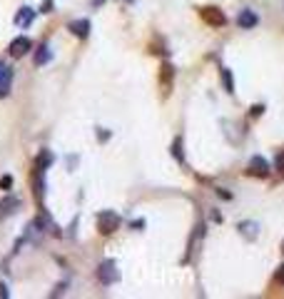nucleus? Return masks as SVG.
Wrapping results in <instances>:
<instances>
[{
  "label": "nucleus",
  "instance_id": "f8f14e48",
  "mask_svg": "<svg viewBox=\"0 0 284 299\" xmlns=\"http://www.w3.org/2000/svg\"><path fill=\"white\" fill-rule=\"evenodd\" d=\"M48 60H53V53H50V48H48V45L38 48V53H35V65H45Z\"/></svg>",
  "mask_w": 284,
  "mask_h": 299
},
{
  "label": "nucleus",
  "instance_id": "423d86ee",
  "mask_svg": "<svg viewBox=\"0 0 284 299\" xmlns=\"http://www.w3.org/2000/svg\"><path fill=\"white\" fill-rule=\"evenodd\" d=\"M257 23H259V18H257L255 10H242V13H239V18H237V25H239V28H244V30L255 28Z\"/></svg>",
  "mask_w": 284,
  "mask_h": 299
},
{
  "label": "nucleus",
  "instance_id": "aec40b11",
  "mask_svg": "<svg viewBox=\"0 0 284 299\" xmlns=\"http://www.w3.org/2000/svg\"><path fill=\"white\" fill-rule=\"evenodd\" d=\"M8 294H10V292H8V287H5V284H0V297H8Z\"/></svg>",
  "mask_w": 284,
  "mask_h": 299
},
{
  "label": "nucleus",
  "instance_id": "9d476101",
  "mask_svg": "<svg viewBox=\"0 0 284 299\" xmlns=\"http://www.w3.org/2000/svg\"><path fill=\"white\" fill-rule=\"evenodd\" d=\"M18 207H20V200H18V197H13V195H10L8 200H3V202H0V219H3L5 214H13Z\"/></svg>",
  "mask_w": 284,
  "mask_h": 299
},
{
  "label": "nucleus",
  "instance_id": "6ab92c4d",
  "mask_svg": "<svg viewBox=\"0 0 284 299\" xmlns=\"http://www.w3.org/2000/svg\"><path fill=\"white\" fill-rule=\"evenodd\" d=\"M277 282H284V265L279 267V272H277Z\"/></svg>",
  "mask_w": 284,
  "mask_h": 299
},
{
  "label": "nucleus",
  "instance_id": "20e7f679",
  "mask_svg": "<svg viewBox=\"0 0 284 299\" xmlns=\"http://www.w3.org/2000/svg\"><path fill=\"white\" fill-rule=\"evenodd\" d=\"M30 48H32V43H30V38H25V35H20V38H15L13 43H10V55L13 58H23L25 53H28Z\"/></svg>",
  "mask_w": 284,
  "mask_h": 299
},
{
  "label": "nucleus",
  "instance_id": "4be33fe9",
  "mask_svg": "<svg viewBox=\"0 0 284 299\" xmlns=\"http://www.w3.org/2000/svg\"><path fill=\"white\" fill-rule=\"evenodd\" d=\"M282 252H284V242H282Z\"/></svg>",
  "mask_w": 284,
  "mask_h": 299
},
{
  "label": "nucleus",
  "instance_id": "6e6552de",
  "mask_svg": "<svg viewBox=\"0 0 284 299\" xmlns=\"http://www.w3.org/2000/svg\"><path fill=\"white\" fill-rule=\"evenodd\" d=\"M10 83H13V70L10 67H3L0 70V97H5L10 92Z\"/></svg>",
  "mask_w": 284,
  "mask_h": 299
},
{
  "label": "nucleus",
  "instance_id": "0eeeda50",
  "mask_svg": "<svg viewBox=\"0 0 284 299\" xmlns=\"http://www.w3.org/2000/svg\"><path fill=\"white\" fill-rule=\"evenodd\" d=\"M43 167H38L35 165V172H32V187H35V197L38 200H43V190H45V182H43Z\"/></svg>",
  "mask_w": 284,
  "mask_h": 299
},
{
  "label": "nucleus",
  "instance_id": "dca6fc26",
  "mask_svg": "<svg viewBox=\"0 0 284 299\" xmlns=\"http://www.w3.org/2000/svg\"><path fill=\"white\" fill-rule=\"evenodd\" d=\"M277 170H279V172H284V150L277 155Z\"/></svg>",
  "mask_w": 284,
  "mask_h": 299
},
{
  "label": "nucleus",
  "instance_id": "7ed1b4c3",
  "mask_svg": "<svg viewBox=\"0 0 284 299\" xmlns=\"http://www.w3.org/2000/svg\"><path fill=\"white\" fill-rule=\"evenodd\" d=\"M202 18H204V23L217 25V28H222L227 23V18H225V13L220 8H202Z\"/></svg>",
  "mask_w": 284,
  "mask_h": 299
},
{
  "label": "nucleus",
  "instance_id": "39448f33",
  "mask_svg": "<svg viewBox=\"0 0 284 299\" xmlns=\"http://www.w3.org/2000/svg\"><path fill=\"white\" fill-rule=\"evenodd\" d=\"M250 175H257V177H267L269 175V162L264 160V157H259L255 155L252 160H250V170H247Z\"/></svg>",
  "mask_w": 284,
  "mask_h": 299
},
{
  "label": "nucleus",
  "instance_id": "f257e3e1",
  "mask_svg": "<svg viewBox=\"0 0 284 299\" xmlns=\"http://www.w3.org/2000/svg\"><path fill=\"white\" fill-rule=\"evenodd\" d=\"M117 227H120V217L115 212H100L97 214V230H100V235H113Z\"/></svg>",
  "mask_w": 284,
  "mask_h": 299
},
{
  "label": "nucleus",
  "instance_id": "ddd939ff",
  "mask_svg": "<svg viewBox=\"0 0 284 299\" xmlns=\"http://www.w3.org/2000/svg\"><path fill=\"white\" fill-rule=\"evenodd\" d=\"M172 157H174L177 162H185V157H182V140H180V137L172 142Z\"/></svg>",
  "mask_w": 284,
  "mask_h": 299
},
{
  "label": "nucleus",
  "instance_id": "a211bd4d",
  "mask_svg": "<svg viewBox=\"0 0 284 299\" xmlns=\"http://www.w3.org/2000/svg\"><path fill=\"white\" fill-rule=\"evenodd\" d=\"M50 8H53V0H45V3H43V10H40V13H50Z\"/></svg>",
  "mask_w": 284,
  "mask_h": 299
},
{
  "label": "nucleus",
  "instance_id": "f03ea898",
  "mask_svg": "<svg viewBox=\"0 0 284 299\" xmlns=\"http://www.w3.org/2000/svg\"><path fill=\"white\" fill-rule=\"evenodd\" d=\"M100 282L102 284H115L117 279H120V274H117V267H115V262L113 259H108V262H102L100 265Z\"/></svg>",
  "mask_w": 284,
  "mask_h": 299
},
{
  "label": "nucleus",
  "instance_id": "412c9836",
  "mask_svg": "<svg viewBox=\"0 0 284 299\" xmlns=\"http://www.w3.org/2000/svg\"><path fill=\"white\" fill-rule=\"evenodd\" d=\"M102 3H105V0H95V5H102Z\"/></svg>",
  "mask_w": 284,
  "mask_h": 299
},
{
  "label": "nucleus",
  "instance_id": "4468645a",
  "mask_svg": "<svg viewBox=\"0 0 284 299\" xmlns=\"http://www.w3.org/2000/svg\"><path fill=\"white\" fill-rule=\"evenodd\" d=\"M222 83H225V90L227 92H234V83H232V72L227 67H222Z\"/></svg>",
  "mask_w": 284,
  "mask_h": 299
},
{
  "label": "nucleus",
  "instance_id": "9b49d317",
  "mask_svg": "<svg viewBox=\"0 0 284 299\" xmlns=\"http://www.w3.org/2000/svg\"><path fill=\"white\" fill-rule=\"evenodd\" d=\"M32 20H35V10H32V8H20V13H18L15 23H18V25H23V28H28Z\"/></svg>",
  "mask_w": 284,
  "mask_h": 299
},
{
  "label": "nucleus",
  "instance_id": "2eb2a0df",
  "mask_svg": "<svg viewBox=\"0 0 284 299\" xmlns=\"http://www.w3.org/2000/svg\"><path fill=\"white\" fill-rule=\"evenodd\" d=\"M0 187H3V190H10V187H13V177H10V175H3V177H0Z\"/></svg>",
  "mask_w": 284,
  "mask_h": 299
},
{
  "label": "nucleus",
  "instance_id": "f3484780",
  "mask_svg": "<svg viewBox=\"0 0 284 299\" xmlns=\"http://www.w3.org/2000/svg\"><path fill=\"white\" fill-rule=\"evenodd\" d=\"M262 113H264V105H255V107H252V113H250V115H252V118H259V115H262Z\"/></svg>",
  "mask_w": 284,
  "mask_h": 299
},
{
  "label": "nucleus",
  "instance_id": "1a4fd4ad",
  "mask_svg": "<svg viewBox=\"0 0 284 299\" xmlns=\"http://www.w3.org/2000/svg\"><path fill=\"white\" fill-rule=\"evenodd\" d=\"M70 30H73L78 38H87V35H90V20H87V18L73 20V23H70Z\"/></svg>",
  "mask_w": 284,
  "mask_h": 299
}]
</instances>
